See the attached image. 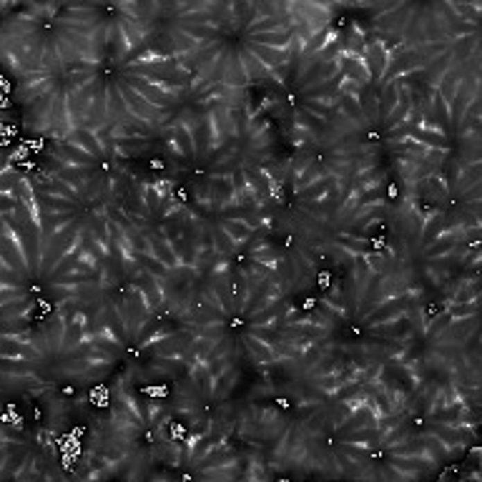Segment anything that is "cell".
Returning a JSON list of instances; mask_svg holds the SVG:
<instances>
[{"label": "cell", "mask_w": 482, "mask_h": 482, "mask_svg": "<svg viewBox=\"0 0 482 482\" xmlns=\"http://www.w3.org/2000/svg\"><path fill=\"white\" fill-rule=\"evenodd\" d=\"M123 80L133 88V91H139L148 103L164 108V111H169V108L173 106V101L179 98V93H169L164 86H156V83L141 78V76H133V73H123Z\"/></svg>", "instance_id": "obj_1"}, {"label": "cell", "mask_w": 482, "mask_h": 482, "mask_svg": "<svg viewBox=\"0 0 482 482\" xmlns=\"http://www.w3.org/2000/svg\"><path fill=\"white\" fill-rule=\"evenodd\" d=\"M119 88H121V96H123V101H126V106H128V111H133L141 121H146L148 126H153L156 121H161V119L166 116L164 108H159V106H153V103H148V101H146L139 91H133V88L128 86V83H126L123 78H119Z\"/></svg>", "instance_id": "obj_2"}, {"label": "cell", "mask_w": 482, "mask_h": 482, "mask_svg": "<svg viewBox=\"0 0 482 482\" xmlns=\"http://www.w3.org/2000/svg\"><path fill=\"white\" fill-rule=\"evenodd\" d=\"M244 46L249 48L251 53L257 55V58L261 60L269 71H274V68H282V66H289V63H291V46L284 48V51H279V48L259 46V43H251V40H246Z\"/></svg>", "instance_id": "obj_3"}, {"label": "cell", "mask_w": 482, "mask_h": 482, "mask_svg": "<svg viewBox=\"0 0 482 482\" xmlns=\"http://www.w3.org/2000/svg\"><path fill=\"white\" fill-rule=\"evenodd\" d=\"M53 159H60V166H86V169H93V164H96V156L83 151L80 146L68 144V141L55 146Z\"/></svg>", "instance_id": "obj_4"}, {"label": "cell", "mask_w": 482, "mask_h": 482, "mask_svg": "<svg viewBox=\"0 0 482 482\" xmlns=\"http://www.w3.org/2000/svg\"><path fill=\"white\" fill-rule=\"evenodd\" d=\"M148 244H151V254L159 259L166 269H171L173 274L181 269V259L176 257V251L171 249V241H166L164 236H159V234L153 232V234H148Z\"/></svg>", "instance_id": "obj_5"}, {"label": "cell", "mask_w": 482, "mask_h": 482, "mask_svg": "<svg viewBox=\"0 0 482 482\" xmlns=\"http://www.w3.org/2000/svg\"><path fill=\"white\" fill-rule=\"evenodd\" d=\"M236 53H239V58H241V63H244L246 76H249L251 83H254V80H266V78H269V68H266L264 63L257 58V55L251 53V51L244 46V43L236 48Z\"/></svg>", "instance_id": "obj_6"}, {"label": "cell", "mask_w": 482, "mask_h": 482, "mask_svg": "<svg viewBox=\"0 0 482 482\" xmlns=\"http://www.w3.org/2000/svg\"><path fill=\"white\" fill-rule=\"evenodd\" d=\"M246 83H251L249 76H246V68H244V63H241V58H239L236 48H232V58H229V71H226L224 86L234 88V91H241Z\"/></svg>", "instance_id": "obj_7"}, {"label": "cell", "mask_w": 482, "mask_h": 482, "mask_svg": "<svg viewBox=\"0 0 482 482\" xmlns=\"http://www.w3.org/2000/svg\"><path fill=\"white\" fill-rule=\"evenodd\" d=\"M66 141H68V144H73V146H80L83 151H88L91 156H96V159L103 153V148H101V144H98V136H96L93 131H88V128H78V131H73Z\"/></svg>", "instance_id": "obj_8"}, {"label": "cell", "mask_w": 482, "mask_h": 482, "mask_svg": "<svg viewBox=\"0 0 482 482\" xmlns=\"http://www.w3.org/2000/svg\"><path fill=\"white\" fill-rule=\"evenodd\" d=\"M291 38H294V31H279V33H259V35H251V43H259V46H266V48H279V51H284V48L291 46Z\"/></svg>", "instance_id": "obj_9"}, {"label": "cell", "mask_w": 482, "mask_h": 482, "mask_svg": "<svg viewBox=\"0 0 482 482\" xmlns=\"http://www.w3.org/2000/svg\"><path fill=\"white\" fill-rule=\"evenodd\" d=\"M221 229L234 239V244L236 246L246 244V241H251V236H254V229H251L249 224H244V221H234V218H224V221H221Z\"/></svg>", "instance_id": "obj_10"}, {"label": "cell", "mask_w": 482, "mask_h": 482, "mask_svg": "<svg viewBox=\"0 0 482 482\" xmlns=\"http://www.w3.org/2000/svg\"><path fill=\"white\" fill-rule=\"evenodd\" d=\"M123 108H126V101L121 96L119 80H108V121L116 123L119 116L123 113Z\"/></svg>", "instance_id": "obj_11"}, {"label": "cell", "mask_w": 482, "mask_h": 482, "mask_svg": "<svg viewBox=\"0 0 482 482\" xmlns=\"http://www.w3.org/2000/svg\"><path fill=\"white\" fill-rule=\"evenodd\" d=\"M173 139H176V144L181 146V153H184L186 161L196 159V148H193V136H191V128H189V123L176 126V128H173Z\"/></svg>", "instance_id": "obj_12"}, {"label": "cell", "mask_w": 482, "mask_h": 482, "mask_svg": "<svg viewBox=\"0 0 482 482\" xmlns=\"http://www.w3.org/2000/svg\"><path fill=\"white\" fill-rule=\"evenodd\" d=\"M246 347H249V352L257 357V362H264V364H271V362H277V354H274V350H271L266 342H259L257 337H251V334H246Z\"/></svg>", "instance_id": "obj_13"}, {"label": "cell", "mask_w": 482, "mask_h": 482, "mask_svg": "<svg viewBox=\"0 0 482 482\" xmlns=\"http://www.w3.org/2000/svg\"><path fill=\"white\" fill-rule=\"evenodd\" d=\"M18 299H26V289L23 286H10V284H0V307L3 304H13Z\"/></svg>", "instance_id": "obj_14"}, {"label": "cell", "mask_w": 482, "mask_h": 482, "mask_svg": "<svg viewBox=\"0 0 482 482\" xmlns=\"http://www.w3.org/2000/svg\"><path fill=\"white\" fill-rule=\"evenodd\" d=\"M151 184H153V189L159 191L161 198H169L173 193V181L171 179H156V181H151Z\"/></svg>", "instance_id": "obj_15"}, {"label": "cell", "mask_w": 482, "mask_h": 482, "mask_svg": "<svg viewBox=\"0 0 482 482\" xmlns=\"http://www.w3.org/2000/svg\"><path fill=\"white\" fill-rule=\"evenodd\" d=\"M153 169H164V161H161V159H153Z\"/></svg>", "instance_id": "obj_16"}]
</instances>
